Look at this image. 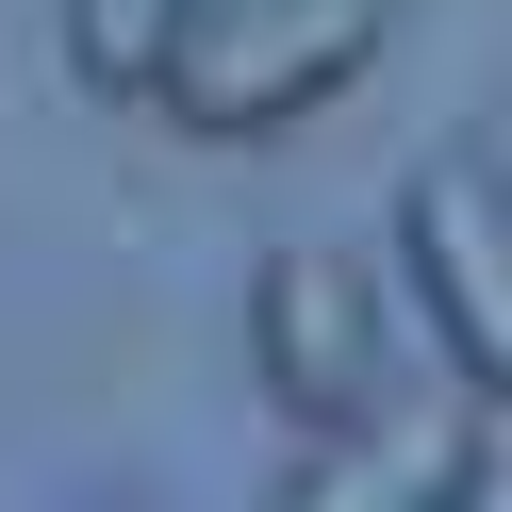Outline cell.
Segmentation results:
<instances>
[{"mask_svg":"<svg viewBox=\"0 0 512 512\" xmlns=\"http://www.w3.org/2000/svg\"><path fill=\"white\" fill-rule=\"evenodd\" d=\"M166 34H182V0H67V67L100 83V100H149Z\"/></svg>","mask_w":512,"mask_h":512,"instance_id":"5","label":"cell"},{"mask_svg":"<svg viewBox=\"0 0 512 512\" xmlns=\"http://www.w3.org/2000/svg\"><path fill=\"white\" fill-rule=\"evenodd\" d=\"M331 479H364V496H479V430H347V446H314Z\"/></svg>","mask_w":512,"mask_h":512,"instance_id":"4","label":"cell"},{"mask_svg":"<svg viewBox=\"0 0 512 512\" xmlns=\"http://www.w3.org/2000/svg\"><path fill=\"white\" fill-rule=\"evenodd\" d=\"M397 281L430 298V347L479 413H512V199L479 166H413L397 182Z\"/></svg>","mask_w":512,"mask_h":512,"instance_id":"3","label":"cell"},{"mask_svg":"<svg viewBox=\"0 0 512 512\" xmlns=\"http://www.w3.org/2000/svg\"><path fill=\"white\" fill-rule=\"evenodd\" d=\"M380 67V0H182L166 67H149V100H166V133H298V116H331L347 83Z\"/></svg>","mask_w":512,"mask_h":512,"instance_id":"1","label":"cell"},{"mask_svg":"<svg viewBox=\"0 0 512 512\" xmlns=\"http://www.w3.org/2000/svg\"><path fill=\"white\" fill-rule=\"evenodd\" d=\"M248 364H265V413L298 446H347L364 413H397V364H380V314L331 248H265L248 281Z\"/></svg>","mask_w":512,"mask_h":512,"instance_id":"2","label":"cell"}]
</instances>
